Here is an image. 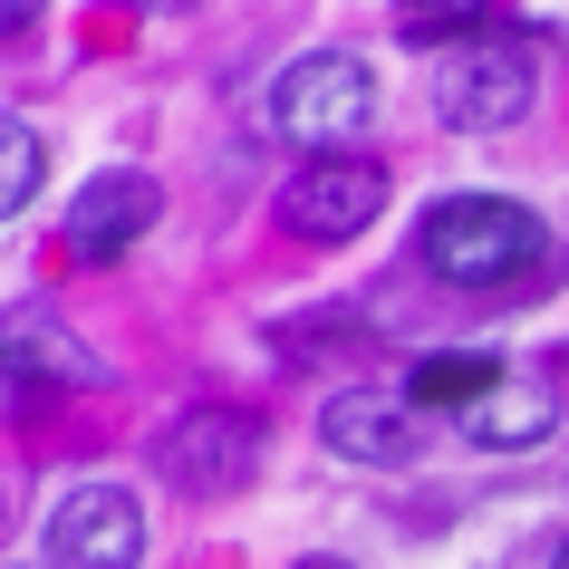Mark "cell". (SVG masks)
Listing matches in <instances>:
<instances>
[{"label": "cell", "instance_id": "e0dca14e", "mask_svg": "<svg viewBox=\"0 0 569 569\" xmlns=\"http://www.w3.org/2000/svg\"><path fill=\"white\" fill-rule=\"evenodd\" d=\"M550 569H569V540H560V550H550Z\"/></svg>", "mask_w": 569, "mask_h": 569}, {"label": "cell", "instance_id": "9a60e30c", "mask_svg": "<svg viewBox=\"0 0 569 569\" xmlns=\"http://www.w3.org/2000/svg\"><path fill=\"white\" fill-rule=\"evenodd\" d=\"M39 10H49V0H0V39H20L39 20Z\"/></svg>", "mask_w": 569, "mask_h": 569}, {"label": "cell", "instance_id": "6da1fadb", "mask_svg": "<svg viewBox=\"0 0 569 569\" xmlns=\"http://www.w3.org/2000/svg\"><path fill=\"white\" fill-rule=\"evenodd\" d=\"M540 212L531 203H502V193H453V203L425 212V270L435 280H453V290H502V280H521V270L540 261Z\"/></svg>", "mask_w": 569, "mask_h": 569}, {"label": "cell", "instance_id": "3957f363", "mask_svg": "<svg viewBox=\"0 0 569 569\" xmlns=\"http://www.w3.org/2000/svg\"><path fill=\"white\" fill-rule=\"evenodd\" d=\"M531 97H540V68L502 30H482V39H463V49L435 59V117L453 136H502V126L531 117Z\"/></svg>", "mask_w": 569, "mask_h": 569}, {"label": "cell", "instance_id": "7c38bea8", "mask_svg": "<svg viewBox=\"0 0 569 569\" xmlns=\"http://www.w3.org/2000/svg\"><path fill=\"white\" fill-rule=\"evenodd\" d=\"M482 10L492 0H396V30L416 49H463V39H482Z\"/></svg>", "mask_w": 569, "mask_h": 569}, {"label": "cell", "instance_id": "7a4b0ae2", "mask_svg": "<svg viewBox=\"0 0 569 569\" xmlns=\"http://www.w3.org/2000/svg\"><path fill=\"white\" fill-rule=\"evenodd\" d=\"M367 117H377V78H367V59H348V49H309L300 68L270 78V136H280V146L348 154L367 136Z\"/></svg>", "mask_w": 569, "mask_h": 569}, {"label": "cell", "instance_id": "30bf717a", "mask_svg": "<svg viewBox=\"0 0 569 569\" xmlns=\"http://www.w3.org/2000/svg\"><path fill=\"white\" fill-rule=\"evenodd\" d=\"M550 425H560V387H540V377H502L482 406H463V435H473L482 453H521V445H540Z\"/></svg>", "mask_w": 569, "mask_h": 569}, {"label": "cell", "instance_id": "8fae6325", "mask_svg": "<svg viewBox=\"0 0 569 569\" xmlns=\"http://www.w3.org/2000/svg\"><path fill=\"white\" fill-rule=\"evenodd\" d=\"M502 387V367L492 358H416V377H406V406H453V416H463V406H482V396Z\"/></svg>", "mask_w": 569, "mask_h": 569}, {"label": "cell", "instance_id": "2e32d148", "mask_svg": "<svg viewBox=\"0 0 569 569\" xmlns=\"http://www.w3.org/2000/svg\"><path fill=\"white\" fill-rule=\"evenodd\" d=\"M300 569H348V560H329V550H309V560H300Z\"/></svg>", "mask_w": 569, "mask_h": 569}, {"label": "cell", "instance_id": "5bb4252c", "mask_svg": "<svg viewBox=\"0 0 569 569\" xmlns=\"http://www.w3.org/2000/svg\"><path fill=\"white\" fill-rule=\"evenodd\" d=\"M39 396H49V387H39V377H20V367L0 358V425H20V416H39Z\"/></svg>", "mask_w": 569, "mask_h": 569}, {"label": "cell", "instance_id": "4fadbf2b", "mask_svg": "<svg viewBox=\"0 0 569 569\" xmlns=\"http://www.w3.org/2000/svg\"><path fill=\"white\" fill-rule=\"evenodd\" d=\"M39 174H49V146H39V126H0V222L39 203Z\"/></svg>", "mask_w": 569, "mask_h": 569}, {"label": "cell", "instance_id": "ba28073f", "mask_svg": "<svg viewBox=\"0 0 569 569\" xmlns=\"http://www.w3.org/2000/svg\"><path fill=\"white\" fill-rule=\"evenodd\" d=\"M319 445H329L338 463H416L425 416L396 387H338L329 406H319Z\"/></svg>", "mask_w": 569, "mask_h": 569}, {"label": "cell", "instance_id": "52a82bcc", "mask_svg": "<svg viewBox=\"0 0 569 569\" xmlns=\"http://www.w3.org/2000/svg\"><path fill=\"white\" fill-rule=\"evenodd\" d=\"M154 212H164V183H154V174H136V164L88 174V183H78V203H68V261H88V270L126 261V251L154 232Z\"/></svg>", "mask_w": 569, "mask_h": 569}, {"label": "cell", "instance_id": "5b68a950", "mask_svg": "<svg viewBox=\"0 0 569 569\" xmlns=\"http://www.w3.org/2000/svg\"><path fill=\"white\" fill-rule=\"evenodd\" d=\"M377 212H387V164L377 154H309L280 183V222L300 241H358Z\"/></svg>", "mask_w": 569, "mask_h": 569}, {"label": "cell", "instance_id": "8992f818", "mask_svg": "<svg viewBox=\"0 0 569 569\" xmlns=\"http://www.w3.org/2000/svg\"><path fill=\"white\" fill-rule=\"evenodd\" d=\"M146 560V502L126 482H78L49 511V569H136Z\"/></svg>", "mask_w": 569, "mask_h": 569}, {"label": "cell", "instance_id": "ac0fdd59", "mask_svg": "<svg viewBox=\"0 0 569 569\" xmlns=\"http://www.w3.org/2000/svg\"><path fill=\"white\" fill-rule=\"evenodd\" d=\"M0 531H10V502H0Z\"/></svg>", "mask_w": 569, "mask_h": 569}, {"label": "cell", "instance_id": "277c9868", "mask_svg": "<svg viewBox=\"0 0 569 569\" xmlns=\"http://www.w3.org/2000/svg\"><path fill=\"white\" fill-rule=\"evenodd\" d=\"M261 453H270V425L251 416V406H183V416L154 435V463H164V482H183L193 502H212V492H241Z\"/></svg>", "mask_w": 569, "mask_h": 569}, {"label": "cell", "instance_id": "9c48e42d", "mask_svg": "<svg viewBox=\"0 0 569 569\" xmlns=\"http://www.w3.org/2000/svg\"><path fill=\"white\" fill-rule=\"evenodd\" d=\"M0 358L39 377L49 396H78V387H107V367H97L88 338H68L59 309H0Z\"/></svg>", "mask_w": 569, "mask_h": 569}]
</instances>
